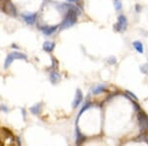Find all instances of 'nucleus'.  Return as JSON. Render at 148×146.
Segmentation results:
<instances>
[{
	"label": "nucleus",
	"instance_id": "f257e3e1",
	"mask_svg": "<svg viewBox=\"0 0 148 146\" xmlns=\"http://www.w3.org/2000/svg\"><path fill=\"white\" fill-rule=\"evenodd\" d=\"M77 11L78 9H72V10L66 12L65 17H64L62 23L60 24V27H59L61 30H65V29L71 27L76 23V21H77Z\"/></svg>",
	"mask_w": 148,
	"mask_h": 146
},
{
	"label": "nucleus",
	"instance_id": "f03ea898",
	"mask_svg": "<svg viewBox=\"0 0 148 146\" xmlns=\"http://www.w3.org/2000/svg\"><path fill=\"white\" fill-rule=\"evenodd\" d=\"M16 59H24V60H27V56L22 53V52H18V51L11 52V53H9L6 57L5 62H4V67L8 68L9 66H10V64L13 62V60H16Z\"/></svg>",
	"mask_w": 148,
	"mask_h": 146
},
{
	"label": "nucleus",
	"instance_id": "7ed1b4c3",
	"mask_svg": "<svg viewBox=\"0 0 148 146\" xmlns=\"http://www.w3.org/2000/svg\"><path fill=\"white\" fill-rule=\"evenodd\" d=\"M2 9H3L4 13L8 14L9 16H12V17H16V16H17V9H16L15 5L10 1L5 2V3L3 4Z\"/></svg>",
	"mask_w": 148,
	"mask_h": 146
},
{
	"label": "nucleus",
	"instance_id": "20e7f679",
	"mask_svg": "<svg viewBox=\"0 0 148 146\" xmlns=\"http://www.w3.org/2000/svg\"><path fill=\"white\" fill-rule=\"evenodd\" d=\"M138 123H139V127L141 131L146 130L148 128V117L143 112H139L137 114Z\"/></svg>",
	"mask_w": 148,
	"mask_h": 146
},
{
	"label": "nucleus",
	"instance_id": "39448f33",
	"mask_svg": "<svg viewBox=\"0 0 148 146\" xmlns=\"http://www.w3.org/2000/svg\"><path fill=\"white\" fill-rule=\"evenodd\" d=\"M126 26H127V20L123 15H120L118 18V23L114 24V30L118 32H121V31L125 30Z\"/></svg>",
	"mask_w": 148,
	"mask_h": 146
},
{
	"label": "nucleus",
	"instance_id": "423d86ee",
	"mask_svg": "<svg viewBox=\"0 0 148 146\" xmlns=\"http://www.w3.org/2000/svg\"><path fill=\"white\" fill-rule=\"evenodd\" d=\"M82 100H83V94H82V92H81L80 89H77V90H76V93H75V97H74L73 103H72L73 109H76V108L79 106L80 103L82 102Z\"/></svg>",
	"mask_w": 148,
	"mask_h": 146
},
{
	"label": "nucleus",
	"instance_id": "0eeeda50",
	"mask_svg": "<svg viewBox=\"0 0 148 146\" xmlns=\"http://www.w3.org/2000/svg\"><path fill=\"white\" fill-rule=\"evenodd\" d=\"M22 18L24 19L28 25H34L36 20H37V13L33 14H22Z\"/></svg>",
	"mask_w": 148,
	"mask_h": 146
},
{
	"label": "nucleus",
	"instance_id": "6e6552de",
	"mask_svg": "<svg viewBox=\"0 0 148 146\" xmlns=\"http://www.w3.org/2000/svg\"><path fill=\"white\" fill-rule=\"evenodd\" d=\"M42 32L44 33L46 36H51L53 34L54 32L57 30V26H51V27H44V28H40Z\"/></svg>",
	"mask_w": 148,
	"mask_h": 146
},
{
	"label": "nucleus",
	"instance_id": "1a4fd4ad",
	"mask_svg": "<svg viewBox=\"0 0 148 146\" xmlns=\"http://www.w3.org/2000/svg\"><path fill=\"white\" fill-rule=\"evenodd\" d=\"M85 140H86L85 135H83L82 133L80 132L79 128L77 127L76 128V141H75V143L77 145H80V144H82Z\"/></svg>",
	"mask_w": 148,
	"mask_h": 146
},
{
	"label": "nucleus",
	"instance_id": "9d476101",
	"mask_svg": "<svg viewBox=\"0 0 148 146\" xmlns=\"http://www.w3.org/2000/svg\"><path fill=\"white\" fill-rule=\"evenodd\" d=\"M54 47H56V44L52 42H45L44 45H42V49L47 52H51Z\"/></svg>",
	"mask_w": 148,
	"mask_h": 146
},
{
	"label": "nucleus",
	"instance_id": "9b49d317",
	"mask_svg": "<svg viewBox=\"0 0 148 146\" xmlns=\"http://www.w3.org/2000/svg\"><path fill=\"white\" fill-rule=\"evenodd\" d=\"M132 45L138 53H143V52H144V47H143V45H142L141 42H139V40H135V42H132Z\"/></svg>",
	"mask_w": 148,
	"mask_h": 146
},
{
	"label": "nucleus",
	"instance_id": "f8f14e48",
	"mask_svg": "<svg viewBox=\"0 0 148 146\" xmlns=\"http://www.w3.org/2000/svg\"><path fill=\"white\" fill-rule=\"evenodd\" d=\"M49 80L51 81V83H57L59 80H60V74L56 71H51V74H49Z\"/></svg>",
	"mask_w": 148,
	"mask_h": 146
},
{
	"label": "nucleus",
	"instance_id": "ddd939ff",
	"mask_svg": "<svg viewBox=\"0 0 148 146\" xmlns=\"http://www.w3.org/2000/svg\"><path fill=\"white\" fill-rule=\"evenodd\" d=\"M104 91H106V87H105V85H98L92 89V93L94 95H98V94H100V93L104 92Z\"/></svg>",
	"mask_w": 148,
	"mask_h": 146
},
{
	"label": "nucleus",
	"instance_id": "4468645a",
	"mask_svg": "<svg viewBox=\"0 0 148 146\" xmlns=\"http://www.w3.org/2000/svg\"><path fill=\"white\" fill-rule=\"evenodd\" d=\"M30 111L32 112L34 114H40V104L35 105L34 107L31 108Z\"/></svg>",
	"mask_w": 148,
	"mask_h": 146
},
{
	"label": "nucleus",
	"instance_id": "2eb2a0df",
	"mask_svg": "<svg viewBox=\"0 0 148 146\" xmlns=\"http://www.w3.org/2000/svg\"><path fill=\"white\" fill-rule=\"evenodd\" d=\"M114 7L116 11H120L123 8V3L121 0H114Z\"/></svg>",
	"mask_w": 148,
	"mask_h": 146
},
{
	"label": "nucleus",
	"instance_id": "dca6fc26",
	"mask_svg": "<svg viewBox=\"0 0 148 146\" xmlns=\"http://www.w3.org/2000/svg\"><path fill=\"white\" fill-rule=\"evenodd\" d=\"M90 107H91V103H86V104L84 105V106H83L82 109H81V111H80V112H79V114H78L77 121H78V119H79V118L81 117V114H82L83 112H84L86 111V110H88V109H89Z\"/></svg>",
	"mask_w": 148,
	"mask_h": 146
},
{
	"label": "nucleus",
	"instance_id": "f3484780",
	"mask_svg": "<svg viewBox=\"0 0 148 146\" xmlns=\"http://www.w3.org/2000/svg\"><path fill=\"white\" fill-rule=\"evenodd\" d=\"M140 71L143 74H148V64H144V65L140 66Z\"/></svg>",
	"mask_w": 148,
	"mask_h": 146
},
{
	"label": "nucleus",
	"instance_id": "a211bd4d",
	"mask_svg": "<svg viewBox=\"0 0 148 146\" xmlns=\"http://www.w3.org/2000/svg\"><path fill=\"white\" fill-rule=\"evenodd\" d=\"M125 93H126V95L130 96V98H131L132 100H134V101H137V97H136V96H135L134 94H133V93H131L130 91H127V90H126V91H125Z\"/></svg>",
	"mask_w": 148,
	"mask_h": 146
},
{
	"label": "nucleus",
	"instance_id": "6ab92c4d",
	"mask_svg": "<svg viewBox=\"0 0 148 146\" xmlns=\"http://www.w3.org/2000/svg\"><path fill=\"white\" fill-rule=\"evenodd\" d=\"M108 62L110 64H116V58L114 56H110L108 58Z\"/></svg>",
	"mask_w": 148,
	"mask_h": 146
},
{
	"label": "nucleus",
	"instance_id": "aec40b11",
	"mask_svg": "<svg viewBox=\"0 0 148 146\" xmlns=\"http://www.w3.org/2000/svg\"><path fill=\"white\" fill-rule=\"evenodd\" d=\"M0 110H1V111H3V112H8V109H7V108H5L4 106H1L0 107Z\"/></svg>",
	"mask_w": 148,
	"mask_h": 146
},
{
	"label": "nucleus",
	"instance_id": "412c9836",
	"mask_svg": "<svg viewBox=\"0 0 148 146\" xmlns=\"http://www.w3.org/2000/svg\"><path fill=\"white\" fill-rule=\"evenodd\" d=\"M135 9H136V12H140V10H141V7H140L139 5H136L135 6Z\"/></svg>",
	"mask_w": 148,
	"mask_h": 146
},
{
	"label": "nucleus",
	"instance_id": "4be33fe9",
	"mask_svg": "<svg viewBox=\"0 0 148 146\" xmlns=\"http://www.w3.org/2000/svg\"><path fill=\"white\" fill-rule=\"evenodd\" d=\"M76 1H79V0H67V2L71 3V2H76Z\"/></svg>",
	"mask_w": 148,
	"mask_h": 146
},
{
	"label": "nucleus",
	"instance_id": "5701e85b",
	"mask_svg": "<svg viewBox=\"0 0 148 146\" xmlns=\"http://www.w3.org/2000/svg\"><path fill=\"white\" fill-rule=\"evenodd\" d=\"M0 145H3V142H1V141H0Z\"/></svg>",
	"mask_w": 148,
	"mask_h": 146
}]
</instances>
